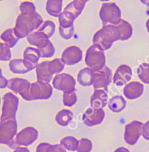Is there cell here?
<instances>
[{"label":"cell","mask_w":149,"mask_h":152,"mask_svg":"<svg viewBox=\"0 0 149 152\" xmlns=\"http://www.w3.org/2000/svg\"><path fill=\"white\" fill-rule=\"evenodd\" d=\"M42 21L43 20L42 16L37 12L28 15L20 14L16 19L14 32L17 37L23 38L28 35L33 30L39 27Z\"/></svg>","instance_id":"obj_1"},{"label":"cell","mask_w":149,"mask_h":152,"mask_svg":"<svg viewBox=\"0 0 149 152\" xmlns=\"http://www.w3.org/2000/svg\"><path fill=\"white\" fill-rule=\"evenodd\" d=\"M121 40V33L116 25H104L93 38V43L99 45L103 50H107L115 41Z\"/></svg>","instance_id":"obj_2"},{"label":"cell","mask_w":149,"mask_h":152,"mask_svg":"<svg viewBox=\"0 0 149 152\" xmlns=\"http://www.w3.org/2000/svg\"><path fill=\"white\" fill-rule=\"evenodd\" d=\"M85 64L93 72L102 69L105 64L104 50L99 45L93 44L87 50L85 54Z\"/></svg>","instance_id":"obj_3"},{"label":"cell","mask_w":149,"mask_h":152,"mask_svg":"<svg viewBox=\"0 0 149 152\" xmlns=\"http://www.w3.org/2000/svg\"><path fill=\"white\" fill-rule=\"evenodd\" d=\"M99 17L104 25H117L121 20V12L114 2L103 3L99 11Z\"/></svg>","instance_id":"obj_4"},{"label":"cell","mask_w":149,"mask_h":152,"mask_svg":"<svg viewBox=\"0 0 149 152\" xmlns=\"http://www.w3.org/2000/svg\"><path fill=\"white\" fill-rule=\"evenodd\" d=\"M37 136L38 132L34 128H25L23 130L20 131L18 134H17L13 141L9 145V147L11 148L16 149L18 147H20V145L28 146L37 140Z\"/></svg>","instance_id":"obj_5"},{"label":"cell","mask_w":149,"mask_h":152,"mask_svg":"<svg viewBox=\"0 0 149 152\" xmlns=\"http://www.w3.org/2000/svg\"><path fill=\"white\" fill-rule=\"evenodd\" d=\"M2 113L1 121L7 119H15V113L18 105V98L12 93H7L3 96Z\"/></svg>","instance_id":"obj_6"},{"label":"cell","mask_w":149,"mask_h":152,"mask_svg":"<svg viewBox=\"0 0 149 152\" xmlns=\"http://www.w3.org/2000/svg\"><path fill=\"white\" fill-rule=\"evenodd\" d=\"M17 132L15 119H7L0 122V143L9 145L14 140Z\"/></svg>","instance_id":"obj_7"},{"label":"cell","mask_w":149,"mask_h":152,"mask_svg":"<svg viewBox=\"0 0 149 152\" xmlns=\"http://www.w3.org/2000/svg\"><path fill=\"white\" fill-rule=\"evenodd\" d=\"M7 87L16 94H19L22 96V97L26 100H31L30 96L31 83L26 79L18 78V77L10 79L7 83Z\"/></svg>","instance_id":"obj_8"},{"label":"cell","mask_w":149,"mask_h":152,"mask_svg":"<svg viewBox=\"0 0 149 152\" xmlns=\"http://www.w3.org/2000/svg\"><path fill=\"white\" fill-rule=\"evenodd\" d=\"M144 124L138 121H133L126 125L124 133V140L126 143L133 145L136 144L142 134V126Z\"/></svg>","instance_id":"obj_9"},{"label":"cell","mask_w":149,"mask_h":152,"mask_svg":"<svg viewBox=\"0 0 149 152\" xmlns=\"http://www.w3.org/2000/svg\"><path fill=\"white\" fill-rule=\"evenodd\" d=\"M53 88L48 83L35 82L30 87V96L33 99H47L51 96Z\"/></svg>","instance_id":"obj_10"},{"label":"cell","mask_w":149,"mask_h":152,"mask_svg":"<svg viewBox=\"0 0 149 152\" xmlns=\"http://www.w3.org/2000/svg\"><path fill=\"white\" fill-rule=\"evenodd\" d=\"M112 71L107 66H104L102 69L94 72L93 88L94 89H104L107 91V86L111 83Z\"/></svg>","instance_id":"obj_11"},{"label":"cell","mask_w":149,"mask_h":152,"mask_svg":"<svg viewBox=\"0 0 149 152\" xmlns=\"http://www.w3.org/2000/svg\"><path fill=\"white\" fill-rule=\"evenodd\" d=\"M53 86L55 88L63 91L64 92L75 91V80L69 74H58L53 78Z\"/></svg>","instance_id":"obj_12"},{"label":"cell","mask_w":149,"mask_h":152,"mask_svg":"<svg viewBox=\"0 0 149 152\" xmlns=\"http://www.w3.org/2000/svg\"><path fill=\"white\" fill-rule=\"evenodd\" d=\"M104 118V111L102 109H94L89 107L83 113V122L88 126L99 124Z\"/></svg>","instance_id":"obj_13"},{"label":"cell","mask_w":149,"mask_h":152,"mask_svg":"<svg viewBox=\"0 0 149 152\" xmlns=\"http://www.w3.org/2000/svg\"><path fill=\"white\" fill-rule=\"evenodd\" d=\"M83 52L80 48L77 46H71L67 48L63 52L61 60L67 65H72L81 61Z\"/></svg>","instance_id":"obj_14"},{"label":"cell","mask_w":149,"mask_h":152,"mask_svg":"<svg viewBox=\"0 0 149 152\" xmlns=\"http://www.w3.org/2000/svg\"><path fill=\"white\" fill-rule=\"evenodd\" d=\"M131 75H132V72H131V68L129 66L125 65V64L119 66L114 75V84L116 85L117 86H124L131 80Z\"/></svg>","instance_id":"obj_15"},{"label":"cell","mask_w":149,"mask_h":152,"mask_svg":"<svg viewBox=\"0 0 149 152\" xmlns=\"http://www.w3.org/2000/svg\"><path fill=\"white\" fill-rule=\"evenodd\" d=\"M10 70L13 73L24 74L37 67V65L25 59H13L9 64Z\"/></svg>","instance_id":"obj_16"},{"label":"cell","mask_w":149,"mask_h":152,"mask_svg":"<svg viewBox=\"0 0 149 152\" xmlns=\"http://www.w3.org/2000/svg\"><path fill=\"white\" fill-rule=\"evenodd\" d=\"M144 86L140 82L133 81L125 86L123 94L129 99H135L140 97L143 93Z\"/></svg>","instance_id":"obj_17"},{"label":"cell","mask_w":149,"mask_h":152,"mask_svg":"<svg viewBox=\"0 0 149 152\" xmlns=\"http://www.w3.org/2000/svg\"><path fill=\"white\" fill-rule=\"evenodd\" d=\"M107 95L105 90L95 89L91 98V105L94 109H102L107 103Z\"/></svg>","instance_id":"obj_18"},{"label":"cell","mask_w":149,"mask_h":152,"mask_svg":"<svg viewBox=\"0 0 149 152\" xmlns=\"http://www.w3.org/2000/svg\"><path fill=\"white\" fill-rule=\"evenodd\" d=\"M49 61H42L36 67L37 80L41 83H47L51 80L52 75L48 69Z\"/></svg>","instance_id":"obj_19"},{"label":"cell","mask_w":149,"mask_h":152,"mask_svg":"<svg viewBox=\"0 0 149 152\" xmlns=\"http://www.w3.org/2000/svg\"><path fill=\"white\" fill-rule=\"evenodd\" d=\"M94 80V72L89 67L84 68L78 72L77 81L83 86L93 85Z\"/></svg>","instance_id":"obj_20"},{"label":"cell","mask_w":149,"mask_h":152,"mask_svg":"<svg viewBox=\"0 0 149 152\" xmlns=\"http://www.w3.org/2000/svg\"><path fill=\"white\" fill-rule=\"evenodd\" d=\"M63 0H47L46 10L49 15L58 17L62 10Z\"/></svg>","instance_id":"obj_21"},{"label":"cell","mask_w":149,"mask_h":152,"mask_svg":"<svg viewBox=\"0 0 149 152\" xmlns=\"http://www.w3.org/2000/svg\"><path fill=\"white\" fill-rule=\"evenodd\" d=\"M126 100L124 98L120 95L112 96L110 99L108 103V107L112 112L115 113H119L122 111L126 107Z\"/></svg>","instance_id":"obj_22"},{"label":"cell","mask_w":149,"mask_h":152,"mask_svg":"<svg viewBox=\"0 0 149 152\" xmlns=\"http://www.w3.org/2000/svg\"><path fill=\"white\" fill-rule=\"evenodd\" d=\"M121 33V40H126L129 39L132 35V27L129 23L121 19L116 25Z\"/></svg>","instance_id":"obj_23"},{"label":"cell","mask_w":149,"mask_h":152,"mask_svg":"<svg viewBox=\"0 0 149 152\" xmlns=\"http://www.w3.org/2000/svg\"><path fill=\"white\" fill-rule=\"evenodd\" d=\"M1 39L5 42V45H7L9 48H12L15 46V44L18 41L19 38L17 37V36L15 34L14 32V28H8L5 30L2 34L0 36Z\"/></svg>","instance_id":"obj_24"},{"label":"cell","mask_w":149,"mask_h":152,"mask_svg":"<svg viewBox=\"0 0 149 152\" xmlns=\"http://www.w3.org/2000/svg\"><path fill=\"white\" fill-rule=\"evenodd\" d=\"M38 50L40 53L41 57H51L53 56L55 52V48L53 47L52 42L49 40V39L43 41L41 44L37 46Z\"/></svg>","instance_id":"obj_25"},{"label":"cell","mask_w":149,"mask_h":152,"mask_svg":"<svg viewBox=\"0 0 149 152\" xmlns=\"http://www.w3.org/2000/svg\"><path fill=\"white\" fill-rule=\"evenodd\" d=\"M41 55L38 49L34 48L28 47L26 48L23 53V59L29 61L33 64L37 66V62L40 58Z\"/></svg>","instance_id":"obj_26"},{"label":"cell","mask_w":149,"mask_h":152,"mask_svg":"<svg viewBox=\"0 0 149 152\" xmlns=\"http://www.w3.org/2000/svg\"><path fill=\"white\" fill-rule=\"evenodd\" d=\"M73 118V113L69 110H62L57 113L56 122L62 126H66L71 122Z\"/></svg>","instance_id":"obj_27"},{"label":"cell","mask_w":149,"mask_h":152,"mask_svg":"<svg viewBox=\"0 0 149 152\" xmlns=\"http://www.w3.org/2000/svg\"><path fill=\"white\" fill-rule=\"evenodd\" d=\"M61 145L69 151H77L79 145V141L72 136H68L61 140Z\"/></svg>","instance_id":"obj_28"},{"label":"cell","mask_w":149,"mask_h":152,"mask_svg":"<svg viewBox=\"0 0 149 152\" xmlns=\"http://www.w3.org/2000/svg\"><path fill=\"white\" fill-rule=\"evenodd\" d=\"M137 75L141 81L145 84H149V64L143 63L137 69Z\"/></svg>","instance_id":"obj_29"},{"label":"cell","mask_w":149,"mask_h":152,"mask_svg":"<svg viewBox=\"0 0 149 152\" xmlns=\"http://www.w3.org/2000/svg\"><path fill=\"white\" fill-rule=\"evenodd\" d=\"M64 68V63L61 60V58H56L52 61H49L48 69L50 73L58 74V72H61Z\"/></svg>","instance_id":"obj_30"},{"label":"cell","mask_w":149,"mask_h":152,"mask_svg":"<svg viewBox=\"0 0 149 152\" xmlns=\"http://www.w3.org/2000/svg\"><path fill=\"white\" fill-rule=\"evenodd\" d=\"M55 27H56V26H55V23L53 21L46 20V21L44 22L42 26L39 28L38 31L43 33L47 37L50 38L54 33Z\"/></svg>","instance_id":"obj_31"},{"label":"cell","mask_w":149,"mask_h":152,"mask_svg":"<svg viewBox=\"0 0 149 152\" xmlns=\"http://www.w3.org/2000/svg\"><path fill=\"white\" fill-rule=\"evenodd\" d=\"M63 102L65 106H71L74 105L77 102V96H76L75 91H66L64 92L63 95Z\"/></svg>","instance_id":"obj_32"},{"label":"cell","mask_w":149,"mask_h":152,"mask_svg":"<svg viewBox=\"0 0 149 152\" xmlns=\"http://www.w3.org/2000/svg\"><path fill=\"white\" fill-rule=\"evenodd\" d=\"M20 11L23 15H28V14H32L36 12V8L34 4L31 1H23L20 4L19 7Z\"/></svg>","instance_id":"obj_33"},{"label":"cell","mask_w":149,"mask_h":152,"mask_svg":"<svg viewBox=\"0 0 149 152\" xmlns=\"http://www.w3.org/2000/svg\"><path fill=\"white\" fill-rule=\"evenodd\" d=\"M92 149V142L87 138H82L79 141L77 152H90Z\"/></svg>","instance_id":"obj_34"},{"label":"cell","mask_w":149,"mask_h":152,"mask_svg":"<svg viewBox=\"0 0 149 152\" xmlns=\"http://www.w3.org/2000/svg\"><path fill=\"white\" fill-rule=\"evenodd\" d=\"M11 58L9 48L5 44L0 42V61H8Z\"/></svg>","instance_id":"obj_35"},{"label":"cell","mask_w":149,"mask_h":152,"mask_svg":"<svg viewBox=\"0 0 149 152\" xmlns=\"http://www.w3.org/2000/svg\"><path fill=\"white\" fill-rule=\"evenodd\" d=\"M59 31L61 37L64 38L65 39H69L72 37V35H73L74 26H72V27L70 28H66L59 27Z\"/></svg>","instance_id":"obj_36"},{"label":"cell","mask_w":149,"mask_h":152,"mask_svg":"<svg viewBox=\"0 0 149 152\" xmlns=\"http://www.w3.org/2000/svg\"><path fill=\"white\" fill-rule=\"evenodd\" d=\"M64 11L69 12V13L71 14L72 16L74 17V18H77V17L80 15V13H81V12H80L79 11H77V10L74 8L72 2L69 3V4L66 6L65 8L64 9Z\"/></svg>","instance_id":"obj_37"},{"label":"cell","mask_w":149,"mask_h":152,"mask_svg":"<svg viewBox=\"0 0 149 152\" xmlns=\"http://www.w3.org/2000/svg\"><path fill=\"white\" fill-rule=\"evenodd\" d=\"M88 1H89V0H73L72 2L73 4L74 8L80 12H82L85 4H86V2Z\"/></svg>","instance_id":"obj_38"},{"label":"cell","mask_w":149,"mask_h":152,"mask_svg":"<svg viewBox=\"0 0 149 152\" xmlns=\"http://www.w3.org/2000/svg\"><path fill=\"white\" fill-rule=\"evenodd\" d=\"M47 152H66L64 147L60 145H49L47 147Z\"/></svg>","instance_id":"obj_39"},{"label":"cell","mask_w":149,"mask_h":152,"mask_svg":"<svg viewBox=\"0 0 149 152\" xmlns=\"http://www.w3.org/2000/svg\"><path fill=\"white\" fill-rule=\"evenodd\" d=\"M142 137H143L145 140H149V121H148L146 123L143 124L142 130Z\"/></svg>","instance_id":"obj_40"},{"label":"cell","mask_w":149,"mask_h":152,"mask_svg":"<svg viewBox=\"0 0 149 152\" xmlns=\"http://www.w3.org/2000/svg\"><path fill=\"white\" fill-rule=\"evenodd\" d=\"M7 83H8V81L5 77H3L2 71L0 68V88H6L7 86Z\"/></svg>","instance_id":"obj_41"},{"label":"cell","mask_w":149,"mask_h":152,"mask_svg":"<svg viewBox=\"0 0 149 152\" xmlns=\"http://www.w3.org/2000/svg\"><path fill=\"white\" fill-rule=\"evenodd\" d=\"M49 145H50V144L45 143V142L40 143L37 146V150H36V152H47V147L49 146Z\"/></svg>","instance_id":"obj_42"},{"label":"cell","mask_w":149,"mask_h":152,"mask_svg":"<svg viewBox=\"0 0 149 152\" xmlns=\"http://www.w3.org/2000/svg\"><path fill=\"white\" fill-rule=\"evenodd\" d=\"M14 152H30L28 148H24V147H18Z\"/></svg>","instance_id":"obj_43"},{"label":"cell","mask_w":149,"mask_h":152,"mask_svg":"<svg viewBox=\"0 0 149 152\" xmlns=\"http://www.w3.org/2000/svg\"><path fill=\"white\" fill-rule=\"evenodd\" d=\"M115 152H129V151L124 147H121V148H118V149L115 150Z\"/></svg>","instance_id":"obj_44"},{"label":"cell","mask_w":149,"mask_h":152,"mask_svg":"<svg viewBox=\"0 0 149 152\" xmlns=\"http://www.w3.org/2000/svg\"><path fill=\"white\" fill-rule=\"evenodd\" d=\"M141 2L143 4H145V5H149V0H140Z\"/></svg>","instance_id":"obj_45"},{"label":"cell","mask_w":149,"mask_h":152,"mask_svg":"<svg viewBox=\"0 0 149 152\" xmlns=\"http://www.w3.org/2000/svg\"><path fill=\"white\" fill-rule=\"evenodd\" d=\"M146 28H147V30H148V31L149 33V19L146 21Z\"/></svg>","instance_id":"obj_46"},{"label":"cell","mask_w":149,"mask_h":152,"mask_svg":"<svg viewBox=\"0 0 149 152\" xmlns=\"http://www.w3.org/2000/svg\"><path fill=\"white\" fill-rule=\"evenodd\" d=\"M146 14L148 15H149V5H148V8L146 10Z\"/></svg>","instance_id":"obj_47"},{"label":"cell","mask_w":149,"mask_h":152,"mask_svg":"<svg viewBox=\"0 0 149 152\" xmlns=\"http://www.w3.org/2000/svg\"><path fill=\"white\" fill-rule=\"evenodd\" d=\"M99 1H110V0H99Z\"/></svg>","instance_id":"obj_48"},{"label":"cell","mask_w":149,"mask_h":152,"mask_svg":"<svg viewBox=\"0 0 149 152\" xmlns=\"http://www.w3.org/2000/svg\"><path fill=\"white\" fill-rule=\"evenodd\" d=\"M0 102H1V98H0Z\"/></svg>","instance_id":"obj_49"},{"label":"cell","mask_w":149,"mask_h":152,"mask_svg":"<svg viewBox=\"0 0 149 152\" xmlns=\"http://www.w3.org/2000/svg\"><path fill=\"white\" fill-rule=\"evenodd\" d=\"M0 1H2V0H0Z\"/></svg>","instance_id":"obj_50"}]
</instances>
